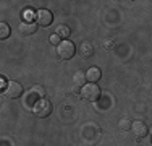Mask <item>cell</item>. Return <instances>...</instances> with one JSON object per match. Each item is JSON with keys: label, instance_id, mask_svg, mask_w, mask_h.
I'll use <instances>...</instances> for the list:
<instances>
[{"label": "cell", "instance_id": "obj_7", "mask_svg": "<svg viewBox=\"0 0 152 146\" xmlns=\"http://www.w3.org/2000/svg\"><path fill=\"white\" fill-rule=\"evenodd\" d=\"M20 31H21V34L31 36V34H34V32L37 31V26H36L32 21H23V23L20 24Z\"/></svg>", "mask_w": 152, "mask_h": 146}, {"label": "cell", "instance_id": "obj_8", "mask_svg": "<svg viewBox=\"0 0 152 146\" xmlns=\"http://www.w3.org/2000/svg\"><path fill=\"white\" fill-rule=\"evenodd\" d=\"M100 76H102V73H100V68H97V67L88 68V73H86V80H88L89 83H96V81H99Z\"/></svg>", "mask_w": 152, "mask_h": 146}, {"label": "cell", "instance_id": "obj_15", "mask_svg": "<svg viewBox=\"0 0 152 146\" xmlns=\"http://www.w3.org/2000/svg\"><path fill=\"white\" fill-rule=\"evenodd\" d=\"M32 93H37L39 96H45L44 88H41V86H32Z\"/></svg>", "mask_w": 152, "mask_h": 146}, {"label": "cell", "instance_id": "obj_3", "mask_svg": "<svg viewBox=\"0 0 152 146\" xmlns=\"http://www.w3.org/2000/svg\"><path fill=\"white\" fill-rule=\"evenodd\" d=\"M81 94H83V97H84L86 101H97L100 97V89H99V86L96 85V83H88L84 88H83V91H81Z\"/></svg>", "mask_w": 152, "mask_h": 146}, {"label": "cell", "instance_id": "obj_11", "mask_svg": "<svg viewBox=\"0 0 152 146\" xmlns=\"http://www.w3.org/2000/svg\"><path fill=\"white\" fill-rule=\"evenodd\" d=\"M57 36H58L60 39H66L68 36L71 34V31H70V28L68 26H65V24H60L58 28H57V32H55Z\"/></svg>", "mask_w": 152, "mask_h": 146}, {"label": "cell", "instance_id": "obj_2", "mask_svg": "<svg viewBox=\"0 0 152 146\" xmlns=\"http://www.w3.org/2000/svg\"><path fill=\"white\" fill-rule=\"evenodd\" d=\"M32 112H34V115L41 117V119H44V117H49L50 112H52V104H50L49 101H37L34 105H32Z\"/></svg>", "mask_w": 152, "mask_h": 146}, {"label": "cell", "instance_id": "obj_13", "mask_svg": "<svg viewBox=\"0 0 152 146\" xmlns=\"http://www.w3.org/2000/svg\"><path fill=\"white\" fill-rule=\"evenodd\" d=\"M10 36V26L7 23L0 24V39H7Z\"/></svg>", "mask_w": 152, "mask_h": 146}, {"label": "cell", "instance_id": "obj_6", "mask_svg": "<svg viewBox=\"0 0 152 146\" xmlns=\"http://www.w3.org/2000/svg\"><path fill=\"white\" fill-rule=\"evenodd\" d=\"M131 130H133V133H134L137 138H142V136H146V135H147V127H146V123L139 122V120H136V122L131 125Z\"/></svg>", "mask_w": 152, "mask_h": 146}, {"label": "cell", "instance_id": "obj_12", "mask_svg": "<svg viewBox=\"0 0 152 146\" xmlns=\"http://www.w3.org/2000/svg\"><path fill=\"white\" fill-rule=\"evenodd\" d=\"M131 120L128 119V117H123V119L118 122V127H120V130H123V131H128V130H131Z\"/></svg>", "mask_w": 152, "mask_h": 146}, {"label": "cell", "instance_id": "obj_1", "mask_svg": "<svg viewBox=\"0 0 152 146\" xmlns=\"http://www.w3.org/2000/svg\"><path fill=\"white\" fill-rule=\"evenodd\" d=\"M76 52V47L73 42L70 41H61V44L57 47V55H58L61 60H70L71 57L75 55Z\"/></svg>", "mask_w": 152, "mask_h": 146}, {"label": "cell", "instance_id": "obj_4", "mask_svg": "<svg viewBox=\"0 0 152 146\" xmlns=\"http://www.w3.org/2000/svg\"><path fill=\"white\" fill-rule=\"evenodd\" d=\"M3 94L7 97H10V99H16V97H20L23 94V86L16 81H8L7 88L3 89Z\"/></svg>", "mask_w": 152, "mask_h": 146}, {"label": "cell", "instance_id": "obj_5", "mask_svg": "<svg viewBox=\"0 0 152 146\" xmlns=\"http://www.w3.org/2000/svg\"><path fill=\"white\" fill-rule=\"evenodd\" d=\"M36 20H37V23L41 24V26H50L52 21H53V16L49 10H39V12L36 13Z\"/></svg>", "mask_w": 152, "mask_h": 146}, {"label": "cell", "instance_id": "obj_14", "mask_svg": "<svg viewBox=\"0 0 152 146\" xmlns=\"http://www.w3.org/2000/svg\"><path fill=\"white\" fill-rule=\"evenodd\" d=\"M50 44H53V46H57V47H58L60 44H61V39H60L57 34H52V36H50Z\"/></svg>", "mask_w": 152, "mask_h": 146}, {"label": "cell", "instance_id": "obj_10", "mask_svg": "<svg viewBox=\"0 0 152 146\" xmlns=\"http://www.w3.org/2000/svg\"><path fill=\"white\" fill-rule=\"evenodd\" d=\"M73 81H75V86H81V88H84L86 86V73H83V72H78L76 75L73 76Z\"/></svg>", "mask_w": 152, "mask_h": 146}, {"label": "cell", "instance_id": "obj_16", "mask_svg": "<svg viewBox=\"0 0 152 146\" xmlns=\"http://www.w3.org/2000/svg\"><path fill=\"white\" fill-rule=\"evenodd\" d=\"M104 47H105V49H113L115 42L112 41V39H107V41H104Z\"/></svg>", "mask_w": 152, "mask_h": 146}, {"label": "cell", "instance_id": "obj_9", "mask_svg": "<svg viewBox=\"0 0 152 146\" xmlns=\"http://www.w3.org/2000/svg\"><path fill=\"white\" fill-rule=\"evenodd\" d=\"M79 52H81V55L84 58H89L94 55V47L91 42H83L81 47H79Z\"/></svg>", "mask_w": 152, "mask_h": 146}]
</instances>
